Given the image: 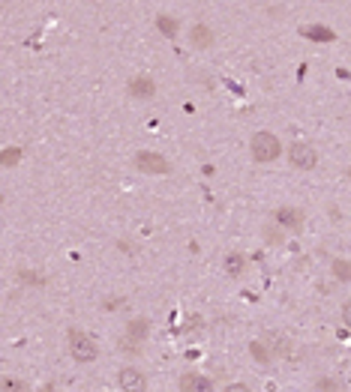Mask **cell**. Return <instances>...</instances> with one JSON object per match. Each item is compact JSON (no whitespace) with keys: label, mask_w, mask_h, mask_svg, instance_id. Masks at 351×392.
I'll return each instance as SVG.
<instances>
[{"label":"cell","mask_w":351,"mask_h":392,"mask_svg":"<svg viewBox=\"0 0 351 392\" xmlns=\"http://www.w3.org/2000/svg\"><path fill=\"white\" fill-rule=\"evenodd\" d=\"M288 162H291L295 168H300V171H313V168L318 165V153H315L313 144L297 141V144L288 147Z\"/></svg>","instance_id":"4"},{"label":"cell","mask_w":351,"mask_h":392,"mask_svg":"<svg viewBox=\"0 0 351 392\" xmlns=\"http://www.w3.org/2000/svg\"><path fill=\"white\" fill-rule=\"evenodd\" d=\"M330 269H333V275H337L339 282H351V260H342V258H333V264H330Z\"/></svg>","instance_id":"12"},{"label":"cell","mask_w":351,"mask_h":392,"mask_svg":"<svg viewBox=\"0 0 351 392\" xmlns=\"http://www.w3.org/2000/svg\"><path fill=\"white\" fill-rule=\"evenodd\" d=\"M348 177H351V171H348Z\"/></svg>","instance_id":"21"},{"label":"cell","mask_w":351,"mask_h":392,"mask_svg":"<svg viewBox=\"0 0 351 392\" xmlns=\"http://www.w3.org/2000/svg\"><path fill=\"white\" fill-rule=\"evenodd\" d=\"M19 153H21V150H6V156H3V162H6V165H12V162H15V159H19Z\"/></svg>","instance_id":"20"},{"label":"cell","mask_w":351,"mask_h":392,"mask_svg":"<svg viewBox=\"0 0 351 392\" xmlns=\"http://www.w3.org/2000/svg\"><path fill=\"white\" fill-rule=\"evenodd\" d=\"M300 34L313 39V42H333L337 39V34L330 27H324V24H306V27H300Z\"/></svg>","instance_id":"8"},{"label":"cell","mask_w":351,"mask_h":392,"mask_svg":"<svg viewBox=\"0 0 351 392\" xmlns=\"http://www.w3.org/2000/svg\"><path fill=\"white\" fill-rule=\"evenodd\" d=\"M190 39H192V45H199V48H210L214 45V30H210L207 24H195L190 30Z\"/></svg>","instance_id":"11"},{"label":"cell","mask_w":351,"mask_h":392,"mask_svg":"<svg viewBox=\"0 0 351 392\" xmlns=\"http://www.w3.org/2000/svg\"><path fill=\"white\" fill-rule=\"evenodd\" d=\"M252 356H256V359H261V363H267V359H271V354H267V350L261 347L258 341H252Z\"/></svg>","instance_id":"15"},{"label":"cell","mask_w":351,"mask_h":392,"mask_svg":"<svg viewBox=\"0 0 351 392\" xmlns=\"http://www.w3.org/2000/svg\"><path fill=\"white\" fill-rule=\"evenodd\" d=\"M135 168L141 171V174H148V177H162V174H168L171 165L166 159L159 156V153H150V150H141L135 156Z\"/></svg>","instance_id":"3"},{"label":"cell","mask_w":351,"mask_h":392,"mask_svg":"<svg viewBox=\"0 0 351 392\" xmlns=\"http://www.w3.org/2000/svg\"><path fill=\"white\" fill-rule=\"evenodd\" d=\"M243 269H247V258H243L240 252H228L225 255V273L231 275V279H240Z\"/></svg>","instance_id":"10"},{"label":"cell","mask_w":351,"mask_h":392,"mask_svg":"<svg viewBox=\"0 0 351 392\" xmlns=\"http://www.w3.org/2000/svg\"><path fill=\"white\" fill-rule=\"evenodd\" d=\"M273 219L280 228H285V231H300V228H304V213L295 207H280L273 213Z\"/></svg>","instance_id":"6"},{"label":"cell","mask_w":351,"mask_h":392,"mask_svg":"<svg viewBox=\"0 0 351 392\" xmlns=\"http://www.w3.org/2000/svg\"><path fill=\"white\" fill-rule=\"evenodd\" d=\"M223 392H252V389L247 387V383H228V387H225Z\"/></svg>","instance_id":"17"},{"label":"cell","mask_w":351,"mask_h":392,"mask_svg":"<svg viewBox=\"0 0 351 392\" xmlns=\"http://www.w3.org/2000/svg\"><path fill=\"white\" fill-rule=\"evenodd\" d=\"M144 332H148V323H144V321L138 323V321H135V323H133V336H144Z\"/></svg>","instance_id":"18"},{"label":"cell","mask_w":351,"mask_h":392,"mask_svg":"<svg viewBox=\"0 0 351 392\" xmlns=\"http://www.w3.org/2000/svg\"><path fill=\"white\" fill-rule=\"evenodd\" d=\"M321 389H330V392H342V383L339 380H318Z\"/></svg>","instance_id":"16"},{"label":"cell","mask_w":351,"mask_h":392,"mask_svg":"<svg viewBox=\"0 0 351 392\" xmlns=\"http://www.w3.org/2000/svg\"><path fill=\"white\" fill-rule=\"evenodd\" d=\"M157 27L162 30V36H177V21L171 15H157Z\"/></svg>","instance_id":"13"},{"label":"cell","mask_w":351,"mask_h":392,"mask_svg":"<svg viewBox=\"0 0 351 392\" xmlns=\"http://www.w3.org/2000/svg\"><path fill=\"white\" fill-rule=\"evenodd\" d=\"M342 321H346V326L351 330V303H346V306H342Z\"/></svg>","instance_id":"19"},{"label":"cell","mask_w":351,"mask_h":392,"mask_svg":"<svg viewBox=\"0 0 351 392\" xmlns=\"http://www.w3.org/2000/svg\"><path fill=\"white\" fill-rule=\"evenodd\" d=\"M129 93H133V96H141V99H150V96L157 93V84H153L148 75H138V78L129 81Z\"/></svg>","instance_id":"9"},{"label":"cell","mask_w":351,"mask_h":392,"mask_svg":"<svg viewBox=\"0 0 351 392\" xmlns=\"http://www.w3.org/2000/svg\"><path fill=\"white\" fill-rule=\"evenodd\" d=\"M181 389L183 392H214V380L204 378V374H183Z\"/></svg>","instance_id":"7"},{"label":"cell","mask_w":351,"mask_h":392,"mask_svg":"<svg viewBox=\"0 0 351 392\" xmlns=\"http://www.w3.org/2000/svg\"><path fill=\"white\" fill-rule=\"evenodd\" d=\"M0 387H3V392H30L27 383L19 380V378H3V383H0Z\"/></svg>","instance_id":"14"},{"label":"cell","mask_w":351,"mask_h":392,"mask_svg":"<svg viewBox=\"0 0 351 392\" xmlns=\"http://www.w3.org/2000/svg\"><path fill=\"white\" fill-rule=\"evenodd\" d=\"M249 153H252V159L256 162H273V159H280L282 144L273 132H256L252 135V141H249Z\"/></svg>","instance_id":"1"},{"label":"cell","mask_w":351,"mask_h":392,"mask_svg":"<svg viewBox=\"0 0 351 392\" xmlns=\"http://www.w3.org/2000/svg\"><path fill=\"white\" fill-rule=\"evenodd\" d=\"M117 387L124 392H144L148 389V378L138 369H120L117 371Z\"/></svg>","instance_id":"5"},{"label":"cell","mask_w":351,"mask_h":392,"mask_svg":"<svg viewBox=\"0 0 351 392\" xmlns=\"http://www.w3.org/2000/svg\"><path fill=\"white\" fill-rule=\"evenodd\" d=\"M69 354L76 363H93V359L100 356V347H96V341L87 336V332L72 330L69 332Z\"/></svg>","instance_id":"2"}]
</instances>
